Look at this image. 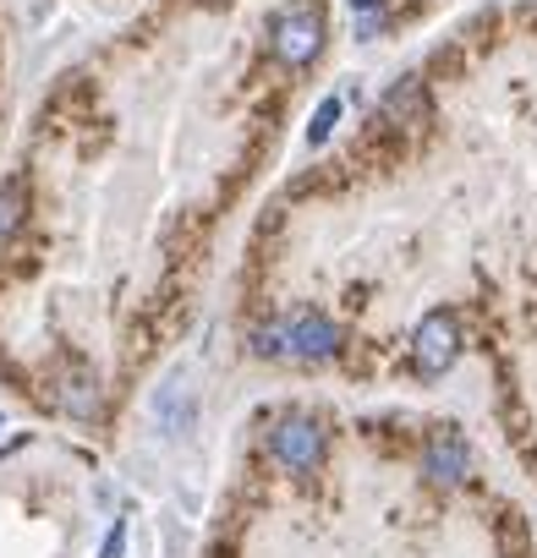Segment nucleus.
Returning <instances> with one entry per match:
<instances>
[{"instance_id":"f257e3e1","label":"nucleus","mask_w":537,"mask_h":558,"mask_svg":"<svg viewBox=\"0 0 537 558\" xmlns=\"http://www.w3.org/2000/svg\"><path fill=\"white\" fill-rule=\"evenodd\" d=\"M252 351L258 356H275V362H330L341 351V329L324 313L297 307V313L275 318V324H263L258 340H252Z\"/></svg>"},{"instance_id":"f03ea898","label":"nucleus","mask_w":537,"mask_h":558,"mask_svg":"<svg viewBox=\"0 0 537 558\" xmlns=\"http://www.w3.org/2000/svg\"><path fill=\"white\" fill-rule=\"evenodd\" d=\"M324 0H286V7L268 17V50L281 66L302 72L319 50H324Z\"/></svg>"},{"instance_id":"7ed1b4c3","label":"nucleus","mask_w":537,"mask_h":558,"mask_svg":"<svg viewBox=\"0 0 537 558\" xmlns=\"http://www.w3.org/2000/svg\"><path fill=\"white\" fill-rule=\"evenodd\" d=\"M461 356V318L455 313H428L411 335V367L422 378H439L444 367H455Z\"/></svg>"},{"instance_id":"20e7f679","label":"nucleus","mask_w":537,"mask_h":558,"mask_svg":"<svg viewBox=\"0 0 537 558\" xmlns=\"http://www.w3.org/2000/svg\"><path fill=\"white\" fill-rule=\"evenodd\" d=\"M268 454H275L286 471H313L324 460V427L308 422V416H291L275 427V438H268Z\"/></svg>"},{"instance_id":"39448f33","label":"nucleus","mask_w":537,"mask_h":558,"mask_svg":"<svg viewBox=\"0 0 537 558\" xmlns=\"http://www.w3.org/2000/svg\"><path fill=\"white\" fill-rule=\"evenodd\" d=\"M422 471H428V482H433V487H461V482H466V471H472V449H466V438H461L455 427H439V433L428 438Z\"/></svg>"},{"instance_id":"423d86ee","label":"nucleus","mask_w":537,"mask_h":558,"mask_svg":"<svg viewBox=\"0 0 537 558\" xmlns=\"http://www.w3.org/2000/svg\"><path fill=\"white\" fill-rule=\"evenodd\" d=\"M422 116H428V105H422V83H417V77L395 83L390 99H384V121H422Z\"/></svg>"},{"instance_id":"0eeeda50","label":"nucleus","mask_w":537,"mask_h":558,"mask_svg":"<svg viewBox=\"0 0 537 558\" xmlns=\"http://www.w3.org/2000/svg\"><path fill=\"white\" fill-rule=\"evenodd\" d=\"M23 214H28V181H7L0 186V241L17 235Z\"/></svg>"},{"instance_id":"6e6552de","label":"nucleus","mask_w":537,"mask_h":558,"mask_svg":"<svg viewBox=\"0 0 537 558\" xmlns=\"http://www.w3.org/2000/svg\"><path fill=\"white\" fill-rule=\"evenodd\" d=\"M335 121H341V99H324V105H319V116H313V126H308V143H313V148H319V143H330Z\"/></svg>"},{"instance_id":"1a4fd4ad","label":"nucleus","mask_w":537,"mask_h":558,"mask_svg":"<svg viewBox=\"0 0 537 558\" xmlns=\"http://www.w3.org/2000/svg\"><path fill=\"white\" fill-rule=\"evenodd\" d=\"M121 547H127V525H116V531L105 536V547H99V558H121Z\"/></svg>"},{"instance_id":"9d476101","label":"nucleus","mask_w":537,"mask_h":558,"mask_svg":"<svg viewBox=\"0 0 537 558\" xmlns=\"http://www.w3.org/2000/svg\"><path fill=\"white\" fill-rule=\"evenodd\" d=\"M351 7H357V12H373V7H379V0H351Z\"/></svg>"},{"instance_id":"9b49d317","label":"nucleus","mask_w":537,"mask_h":558,"mask_svg":"<svg viewBox=\"0 0 537 558\" xmlns=\"http://www.w3.org/2000/svg\"><path fill=\"white\" fill-rule=\"evenodd\" d=\"M0 427H7V422H0Z\"/></svg>"}]
</instances>
